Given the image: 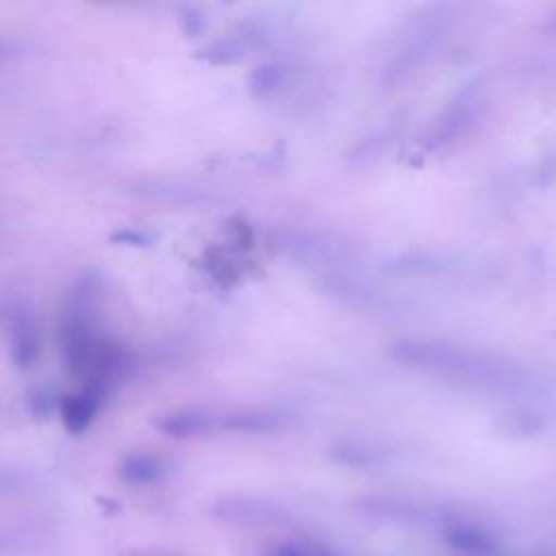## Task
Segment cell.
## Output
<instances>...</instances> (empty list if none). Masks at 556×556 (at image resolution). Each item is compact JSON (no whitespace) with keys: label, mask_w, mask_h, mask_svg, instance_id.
<instances>
[{"label":"cell","mask_w":556,"mask_h":556,"mask_svg":"<svg viewBox=\"0 0 556 556\" xmlns=\"http://www.w3.org/2000/svg\"><path fill=\"white\" fill-rule=\"evenodd\" d=\"M389 352L406 367H417L478 389L519 391L530 384V374L519 363L493 352L428 339H402Z\"/></svg>","instance_id":"cell-1"},{"label":"cell","mask_w":556,"mask_h":556,"mask_svg":"<svg viewBox=\"0 0 556 556\" xmlns=\"http://www.w3.org/2000/svg\"><path fill=\"white\" fill-rule=\"evenodd\" d=\"M0 328L11 361L17 369H30L41 354V332L28 302L17 295H0Z\"/></svg>","instance_id":"cell-2"},{"label":"cell","mask_w":556,"mask_h":556,"mask_svg":"<svg viewBox=\"0 0 556 556\" xmlns=\"http://www.w3.org/2000/svg\"><path fill=\"white\" fill-rule=\"evenodd\" d=\"M482 109H484L482 89L476 83L467 85L463 91H458L454 102H450L447 111L443 113L441 124H439V128L434 132V141H443L445 143V141L467 132L471 128V124L480 117Z\"/></svg>","instance_id":"cell-3"},{"label":"cell","mask_w":556,"mask_h":556,"mask_svg":"<svg viewBox=\"0 0 556 556\" xmlns=\"http://www.w3.org/2000/svg\"><path fill=\"white\" fill-rule=\"evenodd\" d=\"M106 397L109 391L98 384H85L78 393L61 395L59 413L65 430L72 434H83L100 413Z\"/></svg>","instance_id":"cell-4"},{"label":"cell","mask_w":556,"mask_h":556,"mask_svg":"<svg viewBox=\"0 0 556 556\" xmlns=\"http://www.w3.org/2000/svg\"><path fill=\"white\" fill-rule=\"evenodd\" d=\"M159 428L172 437H198L219 428V417L200 408L176 410L159 421Z\"/></svg>","instance_id":"cell-5"},{"label":"cell","mask_w":556,"mask_h":556,"mask_svg":"<svg viewBox=\"0 0 556 556\" xmlns=\"http://www.w3.org/2000/svg\"><path fill=\"white\" fill-rule=\"evenodd\" d=\"M119 476L130 484H154L167 476V463L154 454H128L119 465Z\"/></svg>","instance_id":"cell-6"},{"label":"cell","mask_w":556,"mask_h":556,"mask_svg":"<svg viewBox=\"0 0 556 556\" xmlns=\"http://www.w3.org/2000/svg\"><path fill=\"white\" fill-rule=\"evenodd\" d=\"M282 426V417L269 410H239L219 417V428L230 432H274Z\"/></svg>","instance_id":"cell-7"},{"label":"cell","mask_w":556,"mask_h":556,"mask_svg":"<svg viewBox=\"0 0 556 556\" xmlns=\"http://www.w3.org/2000/svg\"><path fill=\"white\" fill-rule=\"evenodd\" d=\"M250 39H252V35H248V33L228 35V37L211 43L208 48H204V54H200V56L211 61V63H215V65L217 63H232L239 56H243Z\"/></svg>","instance_id":"cell-8"},{"label":"cell","mask_w":556,"mask_h":556,"mask_svg":"<svg viewBox=\"0 0 556 556\" xmlns=\"http://www.w3.org/2000/svg\"><path fill=\"white\" fill-rule=\"evenodd\" d=\"M285 78H287V70L282 65H278V63L261 65L250 74V91L254 98L265 100L282 87Z\"/></svg>","instance_id":"cell-9"},{"label":"cell","mask_w":556,"mask_h":556,"mask_svg":"<svg viewBox=\"0 0 556 556\" xmlns=\"http://www.w3.org/2000/svg\"><path fill=\"white\" fill-rule=\"evenodd\" d=\"M59 402H61V395L52 387H37L28 395V408L35 417H48L50 413L59 410Z\"/></svg>","instance_id":"cell-10"},{"label":"cell","mask_w":556,"mask_h":556,"mask_svg":"<svg viewBox=\"0 0 556 556\" xmlns=\"http://www.w3.org/2000/svg\"><path fill=\"white\" fill-rule=\"evenodd\" d=\"M504 430L513 434H536L541 430V417L526 413V410H515L502 417Z\"/></svg>","instance_id":"cell-11"},{"label":"cell","mask_w":556,"mask_h":556,"mask_svg":"<svg viewBox=\"0 0 556 556\" xmlns=\"http://www.w3.org/2000/svg\"><path fill=\"white\" fill-rule=\"evenodd\" d=\"M111 241L117 245H132V248H148L152 245V237L137 228H119L111 235Z\"/></svg>","instance_id":"cell-12"},{"label":"cell","mask_w":556,"mask_h":556,"mask_svg":"<svg viewBox=\"0 0 556 556\" xmlns=\"http://www.w3.org/2000/svg\"><path fill=\"white\" fill-rule=\"evenodd\" d=\"M22 476L11 469H0V500L15 495L22 489Z\"/></svg>","instance_id":"cell-13"},{"label":"cell","mask_w":556,"mask_h":556,"mask_svg":"<svg viewBox=\"0 0 556 556\" xmlns=\"http://www.w3.org/2000/svg\"><path fill=\"white\" fill-rule=\"evenodd\" d=\"M180 20H182V28H185L187 35H198V33L204 30V17H202V13H200L198 9H193V7L185 9Z\"/></svg>","instance_id":"cell-14"},{"label":"cell","mask_w":556,"mask_h":556,"mask_svg":"<svg viewBox=\"0 0 556 556\" xmlns=\"http://www.w3.org/2000/svg\"><path fill=\"white\" fill-rule=\"evenodd\" d=\"M0 54H4V43L0 41Z\"/></svg>","instance_id":"cell-15"}]
</instances>
